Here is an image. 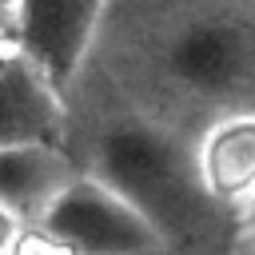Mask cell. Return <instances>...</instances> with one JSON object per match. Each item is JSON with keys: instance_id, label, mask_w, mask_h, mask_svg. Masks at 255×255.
Instances as JSON below:
<instances>
[{"instance_id": "cell-6", "label": "cell", "mask_w": 255, "mask_h": 255, "mask_svg": "<svg viewBox=\"0 0 255 255\" xmlns=\"http://www.w3.org/2000/svg\"><path fill=\"white\" fill-rule=\"evenodd\" d=\"M195 171L203 191L239 215L255 199V112H231L199 128Z\"/></svg>"}, {"instance_id": "cell-11", "label": "cell", "mask_w": 255, "mask_h": 255, "mask_svg": "<svg viewBox=\"0 0 255 255\" xmlns=\"http://www.w3.org/2000/svg\"><path fill=\"white\" fill-rule=\"evenodd\" d=\"M16 4L20 0H0V40H12L16 32Z\"/></svg>"}, {"instance_id": "cell-1", "label": "cell", "mask_w": 255, "mask_h": 255, "mask_svg": "<svg viewBox=\"0 0 255 255\" xmlns=\"http://www.w3.org/2000/svg\"><path fill=\"white\" fill-rule=\"evenodd\" d=\"M120 96L199 135L219 116L255 112V0H147L128 28H104Z\"/></svg>"}, {"instance_id": "cell-5", "label": "cell", "mask_w": 255, "mask_h": 255, "mask_svg": "<svg viewBox=\"0 0 255 255\" xmlns=\"http://www.w3.org/2000/svg\"><path fill=\"white\" fill-rule=\"evenodd\" d=\"M72 100L24 56L16 40H0V147L68 143Z\"/></svg>"}, {"instance_id": "cell-4", "label": "cell", "mask_w": 255, "mask_h": 255, "mask_svg": "<svg viewBox=\"0 0 255 255\" xmlns=\"http://www.w3.org/2000/svg\"><path fill=\"white\" fill-rule=\"evenodd\" d=\"M116 0H20L12 40L72 100L88 80Z\"/></svg>"}, {"instance_id": "cell-7", "label": "cell", "mask_w": 255, "mask_h": 255, "mask_svg": "<svg viewBox=\"0 0 255 255\" xmlns=\"http://www.w3.org/2000/svg\"><path fill=\"white\" fill-rule=\"evenodd\" d=\"M80 171L68 143H12L0 147V207L36 223L60 187Z\"/></svg>"}, {"instance_id": "cell-3", "label": "cell", "mask_w": 255, "mask_h": 255, "mask_svg": "<svg viewBox=\"0 0 255 255\" xmlns=\"http://www.w3.org/2000/svg\"><path fill=\"white\" fill-rule=\"evenodd\" d=\"M76 255H167L151 219L92 171H76L36 219Z\"/></svg>"}, {"instance_id": "cell-10", "label": "cell", "mask_w": 255, "mask_h": 255, "mask_svg": "<svg viewBox=\"0 0 255 255\" xmlns=\"http://www.w3.org/2000/svg\"><path fill=\"white\" fill-rule=\"evenodd\" d=\"M20 227H24V219L12 215L8 207H0V255H12V243H16Z\"/></svg>"}, {"instance_id": "cell-2", "label": "cell", "mask_w": 255, "mask_h": 255, "mask_svg": "<svg viewBox=\"0 0 255 255\" xmlns=\"http://www.w3.org/2000/svg\"><path fill=\"white\" fill-rule=\"evenodd\" d=\"M68 147L84 171L112 183L151 219L167 255H203L219 239V223L239 219L203 191L195 135L128 100H116L84 128L72 124Z\"/></svg>"}, {"instance_id": "cell-9", "label": "cell", "mask_w": 255, "mask_h": 255, "mask_svg": "<svg viewBox=\"0 0 255 255\" xmlns=\"http://www.w3.org/2000/svg\"><path fill=\"white\" fill-rule=\"evenodd\" d=\"M235 247L243 251V255H255V199L239 211V219H235Z\"/></svg>"}, {"instance_id": "cell-8", "label": "cell", "mask_w": 255, "mask_h": 255, "mask_svg": "<svg viewBox=\"0 0 255 255\" xmlns=\"http://www.w3.org/2000/svg\"><path fill=\"white\" fill-rule=\"evenodd\" d=\"M12 255H76V251L60 235H52L44 223H24L12 243Z\"/></svg>"}]
</instances>
